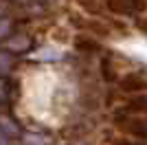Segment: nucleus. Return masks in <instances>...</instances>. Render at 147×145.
I'll return each mask as SVG.
<instances>
[{
  "mask_svg": "<svg viewBox=\"0 0 147 145\" xmlns=\"http://www.w3.org/2000/svg\"><path fill=\"white\" fill-rule=\"evenodd\" d=\"M103 77L108 79V81H112V79H114V72L110 70V60L103 62Z\"/></svg>",
  "mask_w": 147,
  "mask_h": 145,
  "instance_id": "obj_13",
  "label": "nucleus"
},
{
  "mask_svg": "<svg viewBox=\"0 0 147 145\" xmlns=\"http://www.w3.org/2000/svg\"><path fill=\"white\" fill-rule=\"evenodd\" d=\"M77 24H79V26H86V29H90V31H94V33H97V35H108V29H105V26H103V24H101V22H86V20H81V22H77Z\"/></svg>",
  "mask_w": 147,
  "mask_h": 145,
  "instance_id": "obj_8",
  "label": "nucleus"
},
{
  "mask_svg": "<svg viewBox=\"0 0 147 145\" xmlns=\"http://www.w3.org/2000/svg\"><path fill=\"white\" fill-rule=\"evenodd\" d=\"M114 121H117V125H121L132 136L147 139V121L138 119V117H132V115H119V117H114Z\"/></svg>",
  "mask_w": 147,
  "mask_h": 145,
  "instance_id": "obj_1",
  "label": "nucleus"
},
{
  "mask_svg": "<svg viewBox=\"0 0 147 145\" xmlns=\"http://www.w3.org/2000/svg\"><path fill=\"white\" fill-rule=\"evenodd\" d=\"M75 46H77V51H86V53L99 51V44L94 42L92 37H88V35H77L75 37Z\"/></svg>",
  "mask_w": 147,
  "mask_h": 145,
  "instance_id": "obj_6",
  "label": "nucleus"
},
{
  "mask_svg": "<svg viewBox=\"0 0 147 145\" xmlns=\"http://www.w3.org/2000/svg\"><path fill=\"white\" fill-rule=\"evenodd\" d=\"M11 66H13V53L11 51H0V75L11 72Z\"/></svg>",
  "mask_w": 147,
  "mask_h": 145,
  "instance_id": "obj_7",
  "label": "nucleus"
},
{
  "mask_svg": "<svg viewBox=\"0 0 147 145\" xmlns=\"http://www.w3.org/2000/svg\"><path fill=\"white\" fill-rule=\"evenodd\" d=\"M24 141H26V143H33V145H42L44 143L42 136H24Z\"/></svg>",
  "mask_w": 147,
  "mask_h": 145,
  "instance_id": "obj_14",
  "label": "nucleus"
},
{
  "mask_svg": "<svg viewBox=\"0 0 147 145\" xmlns=\"http://www.w3.org/2000/svg\"><path fill=\"white\" fill-rule=\"evenodd\" d=\"M136 145H141V143H136Z\"/></svg>",
  "mask_w": 147,
  "mask_h": 145,
  "instance_id": "obj_16",
  "label": "nucleus"
},
{
  "mask_svg": "<svg viewBox=\"0 0 147 145\" xmlns=\"http://www.w3.org/2000/svg\"><path fill=\"white\" fill-rule=\"evenodd\" d=\"M108 7L114 13L132 16V13H141L145 9V0H108Z\"/></svg>",
  "mask_w": 147,
  "mask_h": 145,
  "instance_id": "obj_2",
  "label": "nucleus"
},
{
  "mask_svg": "<svg viewBox=\"0 0 147 145\" xmlns=\"http://www.w3.org/2000/svg\"><path fill=\"white\" fill-rule=\"evenodd\" d=\"M0 103H2V101H0Z\"/></svg>",
  "mask_w": 147,
  "mask_h": 145,
  "instance_id": "obj_17",
  "label": "nucleus"
},
{
  "mask_svg": "<svg viewBox=\"0 0 147 145\" xmlns=\"http://www.w3.org/2000/svg\"><path fill=\"white\" fill-rule=\"evenodd\" d=\"M59 57V53L57 51H42V53H37V60H57Z\"/></svg>",
  "mask_w": 147,
  "mask_h": 145,
  "instance_id": "obj_12",
  "label": "nucleus"
},
{
  "mask_svg": "<svg viewBox=\"0 0 147 145\" xmlns=\"http://www.w3.org/2000/svg\"><path fill=\"white\" fill-rule=\"evenodd\" d=\"M11 35V20L0 18V40H7Z\"/></svg>",
  "mask_w": 147,
  "mask_h": 145,
  "instance_id": "obj_10",
  "label": "nucleus"
},
{
  "mask_svg": "<svg viewBox=\"0 0 147 145\" xmlns=\"http://www.w3.org/2000/svg\"><path fill=\"white\" fill-rule=\"evenodd\" d=\"M127 110L129 112H143V110H147V97H136V99H132Z\"/></svg>",
  "mask_w": 147,
  "mask_h": 145,
  "instance_id": "obj_9",
  "label": "nucleus"
},
{
  "mask_svg": "<svg viewBox=\"0 0 147 145\" xmlns=\"http://www.w3.org/2000/svg\"><path fill=\"white\" fill-rule=\"evenodd\" d=\"M79 5L84 7V9H88V11H92V13H97V11H99L97 0H79Z\"/></svg>",
  "mask_w": 147,
  "mask_h": 145,
  "instance_id": "obj_11",
  "label": "nucleus"
},
{
  "mask_svg": "<svg viewBox=\"0 0 147 145\" xmlns=\"http://www.w3.org/2000/svg\"><path fill=\"white\" fill-rule=\"evenodd\" d=\"M7 141H9V136H7V134L0 130V145H7Z\"/></svg>",
  "mask_w": 147,
  "mask_h": 145,
  "instance_id": "obj_15",
  "label": "nucleus"
},
{
  "mask_svg": "<svg viewBox=\"0 0 147 145\" xmlns=\"http://www.w3.org/2000/svg\"><path fill=\"white\" fill-rule=\"evenodd\" d=\"M0 130L9 136V139H22V127L11 115H0Z\"/></svg>",
  "mask_w": 147,
  "mask_h": 145,
  "instance_id": "obj_5",
  "label": "nucleus"
},
{
  "mask_svg": "<svg viewBox=\"0 0 147 145\" xmlns=\"http://www.w3.org/2000/svg\"><path fill=\"white\" fill-rule=\"evenodd\" d=\"M31 46H33V40H31V35H26V33H13V35L7 37V48H9L13 55L29 53Z\"/></svg>",
  "mask_w": 147,
  "mask_h": 145,
  "instance_id": "obj_3",
  "label": "nucleus"
},
{
  "mask_svg": "<svg viewBox=\"0 0 147 145\" xmlns=\"http://www.w3.org/2000/svg\"><path fill=\"white\" fill-rule=\"evenodd\" d=\"M121 90L123 92H143V90H147V79L141 77V75L129 72V75H125L121 79Z\"/></svg>",
  "mask_w": 147,
  "mask_h": 145,
  "instance_id": "obj_4",
  "label": "nucleus"
}]
</instances>
